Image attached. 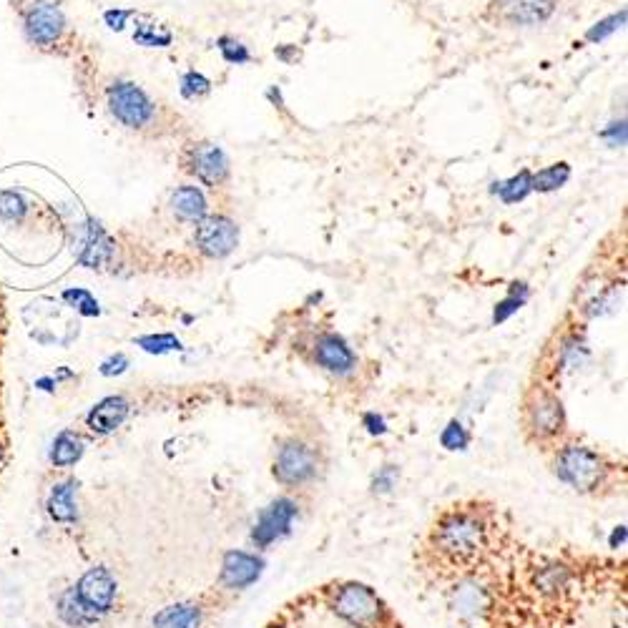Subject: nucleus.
<instances>
[{
  "label": "nucleus",
  "mask_w": 628,
  "mask_h": 628,
  "mask_svg": "<svg viewBox=\"0 0 628 628\" xmlns=\"http://www.w3.org/2000/svg\"><path fill=\"white\" fill-rule=\"evenodd\" d=\"M490 541L488 513L478 505H455L448 508L430 531V548L440 561L453 568H465L478 561Z\"/></svg>",
  "instance_id": "obj_1"
},
{
  "label": "nucleus",
  "mask_w": 628,
  "mask_h": 628,
  "mask_svg": "<svg viewBox=\"0 0 628 628\" xmlns=\"http://www.w3.org/2000/svg\"><path fill=\"white\" fill-rule=\"evenodd\" d=\"M558 480L571 485L576 493H598L606 488L608 478H611L613 468L601 453L581 443L563 445L556 453V463H553Z\"/></svg>",
  "instance_id": "obj_2"
},
{
  "label": "nucleus",
  "mask_w": 628,
  "mask_h": 628,
  "mask_svg": "<svg viewBox=\"0 0 628 628\" xmlns=\"http://www.w3.org/2000/svg\"><path fill=\"white\" fill-rule=\"evenodd\" d=\"M330 608L355 628H382L387 618V606L382 598L365 583H342L332 593Z\"/></svg>",
  "instance_id": "obj_3"
},
{
  "label": "nucleus",
  "mask_w": 628,
  "mask_h": 628,
  "mask_svg": "<svg viewBox=\"0 0 628 628\" xmlns=\"http://www.w3.org/2000/svg\"><path fill=\"white\" fill-rule=\"evenodd\" d=\"M320 473V455L312 445L302 443V440H284L277 448L272 463V475L279 485L284 488H302V485L312 483Z\"/></svg>",
  "instance_id": "obj_4"
},
{
  "label": "nucleus",
  "mask_w": 628,
  "mask_h": 628,
  "mask_svg": "<svg viewBox=\"0 0 628 628\" xmlns=\"http://www.w3.org/2000/svg\"><path fill=\"white\" fill-rule=\"evenodd\" d=\"M526 425L536 440H553L566 430V410L556 392L538 387L526 402Z\"/></svg>",
  "instance_id": "obj_5"
},
{
  "label": "nucleus",
  "mask_w": 628,
  "mask_h": 628,
  "mask_svg": "<svg viewBox=\"0 0 628 628\" xmlns=\"http://www.w3.org/2000/svg\"><path fill=\"white\" fill-rule=\"evenodd\" d=\"M109 111L126 129H144L154 119V101L131 81H116L109 88Z\"/></svg>",
  "instance_id": "obj_6"
},
{
  "label": "nucleus",
  "mask_w": 628,
  "mask_h": 628,
  "mask_svg": "<svg viewBox=\"0 0 628 628\" xmlns=\"http://www.w3.org/2000/svg\"><path fill=\"white\" fill-rule=\"evenodd\" d=\"M194 244L204 257L224 259L237 249L239 227L229 217H222V214L204 217L196 224Z\"/></svg>",
  "instance_id": "obj_7"
},
{
  "label": "nucleus",
  "mask_w": 628,
  "mask_h": 628,
  "mask_svg": "<svg viewBox=\"0 0 628 628\" xmlns=\"http://www.w3.org/2000/svg\"><path fill=\"white\" fill-rule=\"evenodd\" d=\"M299 513V505L292 498H277L259 513L257 523L252 528V543L257 548H269L284 538L292 528L294 518Z\"/></svg>",
  "instance_id": "obj_8"
},
{
  "label": "nucleus",
  "mask_w": 628,
  "mask_h": 628,
  "mask_svg": "<svg viewBox=\"0 0 628 628\" xmlns=\"http://www.w3.org/2000/svg\"><path fill=\"white\" fill-rule=\"evenodd\" d=\"M186 171L204 184L219 186L229 179V159L222 146L212 141H199L186 151Z\"/></svg>",
  "instance_id": "obj_9"
},
{
  "label": "nucleus",
  "mask_w": 628,
  "mask_h": 628,
  "mask_svg": "<svg viewBox=\"0 0 628 628\" xmlns=\"http://www.w3.org/2000/svg\"><path fill=\"white\" fill-rule=\"evenodd\" d=\"M558 0H490V16L505 26H538L556 11Z\"/></svg>",
  "instance_id": "obj_10"
},
{
  "label": "nucleus",
  "mask_w": 628,
  "mask_h": 628,
  "mask_svg": "<svg viewBox=\"0 0 628 628\" xmlns=\"http://www.w3.org/2000/svg\"><path fill=\"white\" fill-rule=\"evenodd\" d=\"M73 588H76L78 598L86 603V608H91L98 616H103V613H109L114 608L116 593H119V583H116L114 573L103 566L88 568L81 576V581Z\"/></svg>",
  "instance_id": "obj_11"
},
{
  "label": "nucleus",
  "mask_w": 628,
  "mask_h": 628,
  "mask_svg": "<svg viewBox=\"0 0 628 628\" xmlns=\"http://www.w3.org/2000/svg\"><path fill=\"white\" fill-rule=\"evenodd\" d=\"M23 28H26V36L31 43H36V46H53L63 36V31H66V16H63V11L56 3L38 0V3H33L26 11Z\"/></svg>",
  "instance_id": "obj_12"
},
{
  "label": "nucleus",
  "mask_w": 628,
  "mask_h": 628,
  "mask_svg": "<svg viewBox=\"0 0 628 628\" xmlns=\"http://www.w3.org/2000/svg\"><path fill=\"white\" fill-rule=\"evenodd\" d=\"M264 571V561L257 553L247 551H229L222 558V571H219V583L229 591H244L252 583L259 581Z\"/></svg>",
  "instance_id": "obj_13"
},
{
  "label": "nucleus",
  "mask_w": 628,
  "mask_h": 628,
  "mask_svg": "<svg viewBox=\"0 0 628 628\" xmlns=\"http://www.w3.org/2000/svg\"><path fill=\"white\" fill-rule=\"evenodd\" d=\"M314 362L332 375H350L357 367V355L340 335H322L314 345Z\"/></svg>",
  "instance_id": "obj_14"
},
{
  "label": "nucleus",
  "mask_w": 628,
  "mask_h": 628,
  "mask_svg": "<svg viewBox=\"0 0 628 628\" xmlns=\"http://www.w3.org/2000/svg\"><path fill=\"white\" fill-rule=\"evenodd\" d=\"M129 400L124 395H109L103 397L101 402L91 407V412L86 415V425L91 433L96 435H111L126 423V417H129Z\"/></svg>",
  "instance_id": "obj_15"
},
{
  "label": "nucleus",
  "mask_w": 628,
  "mask_h": 628,
  "mask_svg": "<svg viewBox=\"0 0 628 628\" xmlns=\"http://www.w3.org/2000/svg\"><path fill=\"white\" fill-rule=\"evenodd\" d=\"M78 262L83 267H101L111 259L114 254V242L109 239V234L103 232V227L98 222H88L81 229V239H78Z\"/></svg>",
  "instance_id": "obj_16"
},
{
  "label": "nucleus",
  "mask_w": 628,
  "mask_h": 628,
  "mask_svg": "<svg viewBox=\"0 0 628 628\" xmlns=\"http://www.w3.org/2000/svg\"><path fill=\"white\" fill-rule=\"evenodd\" d=\"M78 480L68 478L63 483H56L48 495L46 510L51 515L53 523H61V526H73L78 520Z\"/></svg>",
  "instance_id": "obj_17"
},
{
  "label": "nucleus",
  "mask_w": 628,
  "mask_h": 628,
  "mask_svg": "<svg viewBox=\"0 0 628 628\" xmlns=\"http://www.w3.org/2000/svg\"><path fill=\"white\" fill-rule=\"evenodd\" d=\"M171 212L179 222L199 224L206 217V196L199 186H179L171 194Z\"/></svg>",
  "instance_id": "obj_18"
},
{
  "label": "nucleus",
  "mask_w": 628,
  "mask_h": 628,
  "mask_svg": "<svg viewBox=\"0 0 628 628\" xmlns=\"http://www.w3.org/2000/svg\"><path fill=\"white\" fill-rule=\"evenodd\" d=\"M201 618L199 603L179 601L156 613L154 628H201Z\"/></svg>",
  "instance_id": "obj_19"
},
{
  "label": "nucleus",
  "mask_w": 628,
  "mask_h": 628,
  "mask_svg": "<svg viewBox=\"0 0 628 628\" xmlns=\"http://www.w3.org/2000/svg\"><path fill=\"white\" fill-rule=\"evenodd\" d=\"M56 608H58V618H61V621L71 628H88V626H93L98 618H101L98 613H93L91 608H86V603L78 598L76 588L73 586L66 588V591L58 596Z\"/></svg>",
  "instance_id": "obj_20"
},
{
  "label": "nucleus",
  "mask_w": 628,
  "mask_h": 628,
  "mask_svg": "<svg viewBox=\"0 0 628 628\" xmlns=\"http://www.w3.org/2000/svg\"><path fill=\"white\" fill-rule=\"evenodd\" d=\"M83 453H86L83 440L73 430H61L53 438L51 450H48V460H51L53 468H73L76 463H81Z\"/></svg>",
  "instance_id": "obj_21"
},
{
  "label": "nucleus",
  "mask_w": 628,
  "mask_h": 628,
  "mask_svg": "<svg viewBox=\"0 0 628 628\" xmlns=\"http://www.w3.org/2000/svg\"><path fill=\"white\" fill-rule=\"evenodd\" d=\"M531 191H533L531 171L528 169H523L520 174H515L513 179L495 184V194H500V199H503L505 204H518V201L526 199Z\"/></svg>",
  "instance_id": "obj_22"
},
{
  "label": "nucleus",
  "mask_w": 628,
  "mask_h": 628,
  "mask_svg": "<svg viewBox=\"0 0 628 628\" xmlns=\"http://www.w3.org/2000/svg\"><path fill=\"white\" fill-rule=\"evenodd\" d=\"M568 179H571V166L553 164L541 169L538 174H531V186L533 191H556L561 189Z\"/></svg>",
  "instance_id": "obj_23"
},
{
  "label": "nucleus",
  "mask_w": 628,
  "mask_h": 628,
  "mask_svg": "<svg viewBox=\"0 0 628 628\" xmlns=\"http://www.w3.org/2000/svg\"><path fill=\"white\" fill-rule=\"evenodd\" d=\"M28 214V201L23 199L21 191L6 189L0 191V219L6 222H23V217Z\"/></svg>",
  "instance_id": "obj_24"
},
{
  "label": "nucleus",
  "mask_w": 628,
  "mask_h": 628,
  "mask_svg": "<svg viewBox=\"0 0 628 628\" xmlns=\"http://www.w3.org/2000/svg\"><path fill=\"white\" fill-rule=\"evenodd\" d=\"M63 299H66L68 304H71L73 309H78V312L83 314V317H98L101 314V307H98V299L93 297L88 289L83 287H76V289H66L63 292Z\"/></svg>",
  "instance_id": "obj_25"
},
{
  "label": "nucleus",
  "mask_w": 628,
  "mask_h": 628,
  "mask_svg": "<svg viewBox=\"0 0 628 628\" xmlns=\"http://www.w3.org/2000/svg\"><path fill=\"white\" fill-rule=\"evenodd\" d=\"M136 345L141 350H146L149 355H166V352H179L181 350V340L176 335H146L136 340Z\"/></svg>",
  "instance_id": "obj_26"
},
{
  "label": "nucleus",
  "mask_w": 628,
  "mask_h": 628,
  "mask_svg": "<svg viewBox=\"0 0 628 628\" xmlns=\"http://www.w3.org/2000/svg\"><path fill=\"white\" fill-rule=\"evenodd\" d=\"M440 443H443L445 450H465L470 445V433L463 428V423H458V420H453V423H448V428L443 430V435H440Z\"/></svg>",
  "instance_id": "obj_27"
},
{
  "label": "nucleus",
  "mask_w": 628,
  "mask_h": 628,
  "mask_svg": "<svg viewBox=\"0 0 628 628\" xmlns=\"http://www.w3.org/2000/svg\"><path fill=\"white\" fill-rule=\"evenodd\" d=\"M526 299H528V289H523V292H520V294H518V289H513V292H510L508 297L503 299V302L495 304V314H493L495 325H500V322L508 320L510 314L518 312V309L523 307V304H526Z\"/></svg>",
  "instance_id": "obj_28"
},
{
  "label": "nucleus",
  "mask_w": 628,
  "mask_h": 628,
  "mask_svg": "<svg viewBox=\"0 0 628 628\" xmlns=\"http://www.w3.org/2000/svg\"><path fill=\"white\" fill-rule=\"evenodd\" d=\"M623 23H626V11L613 13V16H608L606 21L596 23V26H593L591 31L586 33V41H591V43L603 41V38H608V36H611V33H616L618 28L623 26Z\"/></svg>",
  "instance_id": "obj_29"
},
{
  "label": "nucleus",
  "mask_w": 628,
  "mask_h": 628,
  "mask_svg": "<svg viewBox=\"0 0 628 628\" xmlns=\"http://www.w3.org/2000/svg\"><path fill=\"white\" fill-rule=\"evenodd\" d=\"M209 91H212V83H209V78L206 76H201V73L189 71L184 78H181V93H184L186 98L206 96Z\"/></svg>",
  "instance_id": "obj_30"
},
{
  "label": "nucleus",
  "mask_w": 628,
  "mask_h": 628,
  "mask_svg": "<svg viewBox=\"0 0 628 628\" xmlns=\"http://www.w3.org/2000/svg\"><path fill=\"white\" fill-rule=\"evenodd\" d=\"M219 51H222V56H224V61L227 63H247L249 58V51H247V46H242V43L239 41H234V38H219Z\"/></svg>",
  "instance_id": "obj_31"
},
{
  "label": "nucleus",
  "mask_w": 628,
  "mask_h": 628,
  "mask_svg": "<svg viewBox=\"0 0 628 628\" xmlns=\"http://www.w3.org/2000/svg\"><path fill=\"white\" fill-rule=\"evenodd\" d=\"M397 478H400V470H397V465H385V468H380L375 473V478H372V490L375 493H390L392 488L397 485Z\"/></svg>",
  "instance_id": "obj_32"
},
{
  "label": "nucleus",
  "mask_w": 628,
  "mask_h": 628,
  "mask_svg": "<svg viewBox=\"0 0 628 628\" xmlns=\"http://www.w3.org/2000/svg\"><path fill=\"white\" fill-rule=\"evenodd\" d=\"M126 370H129V357H126L124 352H116V355L106 357V360L101 362V367H98V372H101L103 377L124 375Z\"/></svg>",
  "instance_id": "obj_33"
},
{
  "label": "nucleus",
  "mask_w": 628,
  "mask_h": 628,
  "mask_svg": "<svg viewBox=\"0 0 628 628\" xmlns=\"http://www.w3.org/2000/svg\"><path fill=\"white\" fill-rule=\"evenodd\" d=\"M134 38L139 43H144V46L154 48V46H169L171 43V33H154V26H141L139 31L134 33Z\"/></svg>",
  "instance_id": "obj_34"
},
{
  "label": "nucleus",
  "mask_w": 628,
  "mask_h": 628,
  "mask_svg": "<svg viewBox=\"0 0 628 628\" xmlns=\"http://www.w3.org/2000/svg\"><path fill=\"white\" fill-rule=\"evenodd\" d=\"M603 139H608L611 146H623L626 144V121H613L606 131H603Z\"/></svg>",
  "instance_id": "obj_35"
},
{
  "label": "nucleus",
  "mask_w": 628,
  "mask_h": 628,
  "mask_svg": "<svg viewBox=\"0 0 628 628\" xmlns=\"http://www.w3.org/2000/svg\"><path fill=\"white\" fill-rule=\"evenodd\" d=\"M134 16L131 11H106V23H109V28H114V31H121V28L126 26V21Z\"/></svg>",
  "instance_id": "obj_36"
},
{
  "label": "nucleus",
  "mask_w": 628,
  "mask_h": 628,
  "mask_svg": "<svg viewBox=\"0 0 628 628\" xmlns=\"http://www.w3.org/2000/svg\"><path fill=\"white\" fill-rule=\"evenodd\" d=\"M365 428L370 430L372 435H382V433H387L385 420H382L380 415H375V412H370V415H365Z\"/></svg>",
  "instance_id": "obj_37"
},
{
  "label": "nucleus",
  "mask_w": 628,
  "mask_h": 628,
  "mask_svg": "<svg viewBox=\"0 0 628 628\" xmlns=\"http://www.w3.org/2000/svg\"><path fill=\"white\" fill-rule=\"evenodd\" d=\"M611 548H618V546H623V543H626V526H618L616 531L611 533Z\"/></svg>",
  "instance_id": "obj_38"
},
{
  "label": "nucleus",
  "mask_w": 628,
  "mask_h": 628,
  "mask_svg": "<svg viewBox=\"0 0 628 628\" xmlns=\"http://www.w3.org/2000/svg\"><path fill=\"white\" fill-rule=\"evenodd\" d=\"M58 382L53 380V377H41V380H36V387H41V390L46 392H53V387H56Z\"/></svg>",
  "instance_id": "obj_39"
}]
</instances>
